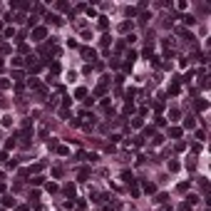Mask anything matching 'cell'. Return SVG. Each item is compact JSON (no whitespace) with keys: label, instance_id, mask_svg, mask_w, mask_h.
Listing matches in <instances>:
<instances>
[{"label":"cell","instance_id":"5b68a950","mask_svg":"<svg viewBox=\"0 0 211 211\" xmlns=\"http://www.w3.org/2000/svg\"><path fill=\"white\" fill-rule=\"evenodd\" d=\"M35 57H30V62H27V70L30 72H40V67H42V62H32Z\"/></svg>","mask_w":211,"mask_h":211},{"label":"cell","instance_id":"ba28073f","mask_svg":"<svg viewBox=\"0 0 211 211\" xmlns=\"http://www.w3.org/2000/svg\"><path fill=\"white\" fill-rule=\"evenodd\" d=\"M122 179L127 181V184H134V181H137L134 177H132V171H122Z\"/></svg>","mask_w":211,"mask_h":211},{"label":"cell","instance_id":"6da1fadb","mask_svg":"<svg viewBox=\"0 0 211 211\" xmlns=\"http://www.w3.org/2000/svg\"><path fill=\"white\" fill-rule=\"evenodd\" d=\"M45 37H47V27H42V25L32 27V40H45Z\"/></svg>","mask_w":211,"mask_h":211},{"label":"cell","instance_id":"4316f807","mask_svg":"<svg viewBox=\"0 0 211 211\" xmlns=\"http://www.w3.org/2000/svg\"><path fill=\"white\" fill-rule=\"evenodd\" d=\"M84 209H87V204H84V201H77V211H84Z\"/></svg>","mask_w":211,"mask_h":211},{"label":"cell","instance_id":"5bb4252c","mask_svg":"<svg viewBox=\"0 0 211 211\" xmlns=\"http://www.w3.org/2000/svg\"><path fill=\"white\" fill-rule=\"evenodd\" d=\"M55 152H57L60 157H67V154H70V149H67V147H62V144H57V149H55Z\"/></svg>","mask_w":211,"mask_h":211},{"label":"cell","instance_id":"83f0119b","mask_svg":"<svg viewBox=\"0 0 211 211\" xmlns=\"http://www.w3.org/2000/svg\"><path fill=\"white\" fill-rule=\"evenodd\" d=\"M8 107V100H5V97H0V109H5Z\"/></svg>","mask_w":211,"mask_h":211},{"label":"cell","instance_id":"9c48e42d","mask_svg":"<svg viewBox=\"0 0 211 211\" xmlns=\"http://www.w3.org/2000/svg\"><path fill=\"white\" fill-rule=\"evenodd\" d=\"M206 107H209V102H206V100H196V112H204Z\"/></svg>","mask_w":211,"mask_h":211},{"label":"cell","instance_id":"e0dca14e","mask_svg":"<svg viewBox=\"0 0 211 211\" xmlns=\"http://www.w3.org/2000/svg\"><path fill=\"white\" fill-rule=\"evenodd\" d=\"M65 194H67V196H72V199H75V186H72V184H67V186H65Z\"/></svg>","mask_w":211,"mask_h":211},{"label":"cell","instance_id":"d6986e66","mask_svg":"<svg viewBox=\"0 0 211 211\" xmlns=\"http://www.w3.org/2000/svg\"><path fill=\"white\" fill-rule=\"evenodd\" d=\"M87 177H89V169H80V181H84Z\"/></svg>","mask_w":211,"mask_h":211},{"label":"cell","instance_id":"8fae6325","mask_svg":"<svg viewBox=\"0 0 211 211\" xmlns=\"http://www.w3.org/2000/svg\"><path fill=\"white\" fill-rule=\"evenodd\" d=\"M144 191L147 194H154V191H157V186H154L152 181H144Z\"/></svg>","mask_w":211,"mask_h":211},{"label":"cell","instance_id":"3957f363","mask_svg":"<svg viewBox=\"0 0 211 211\" xmlns=\"http://www.w3.org/2000/svg\"><path fill=\"white\" fill-rule=\"evenodd\" d=\"M181 134H184L181 127H169V137H171V139H181Z\"/></svg>","mask_w":211,"mask_h":211},{"label":"cell","instance_id":"ac0fdd59","mask_svg":"<svg viewBox=\"0 0 211 211\" xmlns=\"http://www.w3.org/2000/svg\"><path fill=\"white\" fill-rule=\"evenodd\" d=\"M12 147H15V137H10L8 142H5V152H8V149H12Z\"/></svg>","mask_w":211,"mask_h":211},{"label":"cell","instance_id":"603a6c76","mask_svg":"<svg viewBox=\"0 0 211 211\" xmlns=\"http://www.w3.org/2000/svg\"><path fill=\"white\" fill-rule=\"evenodd\" d=\"M47 191L55 194V191H57V184H55V181H52V184H47Z\"/></svg>","mask_w":211,"mask_h":211},{"label":"cell","instance_id":"f546056e","mask_svg":"<svg viewBox=\"0 0 211 211\" xmlns=\"http://www.w3.org/2000/svg\"><path fill=\"white\" fill-rule=\"evenodd\" d=\"M5 191V184H3V181H0V194H3Z\"/></svg>","mask_w":211,"mask_h":211},{"label":"cell","instance_id":"7402d4cb","mask_svg":"<svg viewBox=\"0 0 211 211\" xmlns=\"http://www.w3.org/2000/svg\"><path fill=\"white\" fill-rule=\"evenodd\" d=\"M189 186H191V181H184V184H179V191H186Z\"/></svg>","mask_w":211,"mask_h":211},{"label":"cell","instance_id":"52a82bcc","mask_svg":"<svg viewBox=\"0 0 211 211\" xmlns=\"http://www.w3.org/2000/svg\"><path fill=\"white\" fill-rule=\"evenodd\" d=\"M75 97H77V100H84V97H87V89H84V87H77L75 89Z\"/></svg>","mask_w":211,"mask_h":211},{"label":"cell","instance_id":"277c9868","mask_svg":"<svg viewBox=\"0 0 211 211\" xmlns=\"http://www.w3.org/2000/svg\"><path fill=\"white\" fill-rule=\"evenodd\" d=\"M82 57H84V60H97V52L89 50V47H82Z\"/></svg>","mask_w":211,"mask_h":211},{"label":"cell","instance_id":"30bf717a","mask_svg":"<svg viewBox=\"0 0 211 211\" xmlns=\"http://www.w3.org/2000/svg\"><path fill=\"white\" fill-rule=\"evenodd\" d=\"M184 127H186V129H194V127H196V119L194 117H186L184 119Z\"/></svg>","mask_w":211,"mask_h":211},{"label":"cell","instance_id":"f1b7e54d","mask_svg":"<svg viewBox=\"0 0 211 211\" xmlns=\"http://www.w3.org/2000/svg\"><path fill=\"white\" fill-rule=\"evenodd\" d=\"M15 211H27V206H18V209H15Z\"/></svg>","mask_w":211,"mask_h":211},{"label":"cell","instance_id":"484cf974","mask_svg":"<svg viewBox=\"0 0 211 211\" xmlns=\"http://www.w3.org/2000/svg\"><path fill=\"white\" fill-rule=\"evenodd\" d=\"M30 181H32L35 186H40V184H42V181H45V179H42V177H35V179H30Z\"/></svg>","mask_w":211,"mask_h":211},{"label":"cell","instance_id":"44dd1931","mask_svg":"<svg viewBox=\"0 0 211 211\" xmlns=\"http://www.w3.org/2000/svg\"><path fill=\"white\" fill-rule=\"evenodd\" d=\"M10 87V80H0V89H8Z\"/></svg>","mask_w":211,"mask_h":211},{"label":"cell","instance_id":"8992f818","mask_svg":"<svg viewBox=\"0 0 211 211\" xmlns=\"http://www.w3.org/2000/svg\"><path fill=\"white\" fill-rule=\"evenodd\" d=\"M166 169H169V171L174 174V171H179V169H181V164H179L177 159H171V161H169V164H166Z\"/></svg>","mask_w":211,"mask_h":211},{"label":"cell","instance_id":"d4e9b609","mask_svg":"<svg viewBox=\"0 0 211 211\" xmlns=\"http://www.w3.org/2000/svg\"><path fill=\"white\" fill-rule=\"evenodd\" d=\"M3 124H5V127H10V124H12V117L5 114V117H3Z\"/></svg>","mask_w":211,"mask_h":211},{"label":"cell","instance_id":"ffe728a7","mask_svg":"<svg viewBox=\"0 0 211 211\" xmlns=\"http://www.w3.org/2000/svg\"><path fill=\"white\" fill-rule=\"evenodd\" d=\"M12 80L20 82V80H23V72H20V70H15V72H12Z\"/></svg>","mask_w":211,"mask_h":211},{"label":"cell","instance_id":"2e32d148","mask_svg":"<svg viewBox=\"0 0 211 211\" xmlns=\"http://www.w3.org/2000/svg\"><path fill=\"white\" fill-rule=\"evenodd\" d=\"M23 65H25L23 57H12V67H23Z\"/></svg>","mask_w":211,"mask_h":211},{"label":"cell","instance_id":"7a4b0ae2","mask_svg":"<svg viewBox=\"0 0 211 211\" xmlns=\"http://www.w3.org/2000/svg\"><path fill=\"white\" fill-rule=\"evenodd\" d=\"M45 20H47V23H55V25H62V23H65V20H62L60 15H55V12H47Z\"/></svg>","mask_w":211,"mask_h":211},{"label":"cell","instance_id":"4fadbf2b","mask_svg":"<svg viewBox=\"0 0 211 211\" xmlns=\"http://www.w3.org/2000/svg\"><path fill=\"white\" fill-rule=\"evenodd\" d=\"M50 75H60V62H50Z\"/></svg>","mask_w":211,"mask_h":211},{"label":"cell","instance_id":"cb8c5ba5","mask_svg":"<svg viewBox=\"0 0 211 211\" xmlns=\"http://www.w3.org/2000/svg\"><path fill=\"white\" fill-rule=\"evenodd\" d=\"M60 117H62V119H67V117H70V112H67V107H62V109H60Z\"/></svg>","mask_w":211,"mask_h":211},{"label":"cell","instance_id":"9a60e30c","mask_svg":"<svg viewBox=\"0 0 211 211\" xmlns=\"http://www.w3.org/2000/svg\"><path fill=\"white\" fill-rule=\"evenodd\" d=\"M3 206H15V199L12 196H3Z\"/></svg>","mask_w":211,"mask_h":211},{"label":"cell","instance_id":"7c38bea8","mask_svg":"<svg viewBox=\"0 0 211 211\" xmlns=\"http://www.w3.org/2000/svg\"><path fill=\"white\" fill-rule=\"evenodd\" d=\"M186 169H189V171H194V169H196V159L191 157V154H189V161H186Z\"/></svg>","mask_w":211,"mask_h":211}]
</instances>
